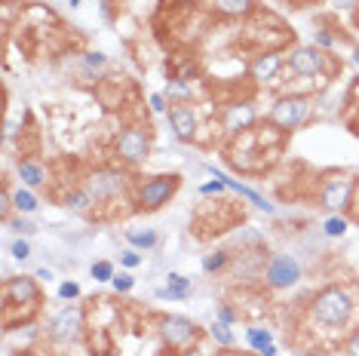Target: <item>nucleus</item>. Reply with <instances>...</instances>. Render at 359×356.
<instances>
[{
	"mask_svg": "<svg viewBox=\"0 0 359 356\" xmlns=\"http://www.w3.org/2000/svg\"><path fill=\"white\" fill-rule=\"evenodd\" d=\"M283 55H279V53H261V55H258V59H255V65H252V77H255V80L258 83H268V80H274V77H277V71L279 68H283Z\"/></svg>",
	"mask_w": 359,
	"mask_h": 356,
	"instance_id": "obj_13",
	"label": "nucleus"
},
{
	"mask_svg": "<svg viewBox=\"0 0 359 356\" xmlns=\"http://www.w3.org/2000/svg\"><path fill=\"white\" fill-rule=\"evenodd\" d=\"M218 323H227V326L234 323V310L225 308V304H218Z\"/></svg>",
	"mask_w": 359,
	"mask_h": 356,
	"instance_id": "obj_33",
	"label": "nucleus"
},
{
	"mask_svg": "<svg viewBox=\"0 0 359 356\" xmlns=\"http://www.w3.org/2000/svg\"><path fill=\"white\" fill-rule=\"evenodd\" d=\"M126 240L132 243L135 249H154L157 246V233L150 231V227H145V231H135V227H129L126 231Z\"/></svg>",
	"mask_w": 359,
	"mask_h": 356,
	"instance_id": "obj_20",
	"label": "nucleus"
},
{
	"mask_svg": "<svg viewBox=\"0 0 359 356\" xmlns=\"http://www.w3.org/2000/svg\"><path fill=\"white\" fill-rule=\"evenodd\" d=\"M212 10L225 19H243L252 10V0H212Z\"/></svg>",
	"mask_w": 359,
	"mask_h": 356,
	"instance_id": "obj_18",
	"label": "nucleus"
},
{
	"mask_svg": "<svg viewBox=\"0 0 359 356\" xmlns=\"http://www.w3.org/2000/svg\"><path fill=\"white\" fill-rule=\"evenodd\" d=\"M37 276H40V280H53V270H46V267H40V270H37Z\"/></svg>",
	"mask_w": 359,
	"mask_h": 356,
	"instance_id": "obj_38",
	"label": "nucleus"
},
{
	"mask_svg": "<svg viewBox=\"0 0 359 356\" xmlns=\"http://www.w3.org/2000/svg\"><path fill=\"white\" fill-rule=\"evenodd\" d=\"M114 151L123 163L129 166H135V163H141L150 151V139H148V130H141V126H129V130L120 132L117 145H114Z\"/></svg>",
	"mask_w": 359,
	"mask_h": 356,
	"instance_id": "obj_3",
	"label": "nucleus"
},
{
	"mask_svg": "<svg viewBox=\"0 0 359 356\" xmlns=\"http://www.w3.org/2000/svg\"><path fill=\"white\" fill-rule=\"evenodd\" d=\"M77 295H80V286H77V283H62V286H59V298H64V301H74V298Z\"/></svg>",
	"mask_w": 359,
	"mask_h": 356,
	"instance_id": "obj_27",
	"label": "nucleus"
},
{
	"mask_svg": "<svg viewBox=\"0 0 359 356\" xmlns=\"http://www.w3.org/2000/svg\"><path fill=\"white\" fill-rule=\"evenodd\" d=\"M225 261H227L225 252H212V255H206V258H203V270H206V274H215V270L225 267Z\"/></svg>",
	"mask_w": 359,
	"mask_h": 356,
	"instance_id": "obj_26",
	"label": "nucleus"
},
{
	"mask_svg": "<svg viewBox=\"0 0 359 356\" xmlns=\"http://www.w3.org/2000/svg\"><path fill=\"white\" fill-rule=\"evenodd\" d=\"M353 62H356V65H359V49H356V53H353Z\"/></svg>",
	"mask_w": 359,
	"mask_h": 356,
	"instance_id": "obj_41",
	"label": "nucleus"
},
{
	"mask_svg": "<svg viewBox=\"0 0 359 356\" xmlns=\"http://www.w3.org/2000/svg\"><path fill=\"white\" fill-rule=\"evenodd\" d=\"M86 190H89L92 200H107V197H114L117 190H123V175L107 172V169H102V172H92Z\"/></svg>",
	"mask_w": 359,
	"mask_h": 356,
	"instance_id": "obj_11",
	"label": "nucleus"
},
{
	"mask_svg": "<svg viewBox=\"0 0 359 356\" xmlns=\"http://www.w3.org/2000/svg\"><path fill=\"white\" fill-rule=\"evenodd\" d=\"M160 335L169 347H184L197 338V326H193L188 317H175V313H172V317L160 319Z\"/></svg>",
	"mask_w": 359,
	"mask_h": 356,
	"instance_id": "obj_8",
	"label": "nucleus"
},
{
	"mask_svg": "<svg viewBox=\"0 0 359 356\" xmlns=\"http://www.w3.org/2000/svg\"><path fill=\"white\" fill-rule=\"evenodd\" d=\"M114 289H117V292H129V289H132L135 286V280H132V276H126V274H120V276H114Z\"/></svg>",
	"mask_w": 359,
	"mask_h": 356,
	"instance_id": "obj_28",
	"label": "nucleus"
},
{
	"mask_svg": "<svg viewBox=\"0 0 359 356\" xmlns=\"http://www.w3.org/2000/svg\"><path fill=\"white\" fill-rule=\"evenodd\" d=\"M347 356H359V332L353 335V341L347 344Z\"/></svg>",
	"mask_w": 359,
	"mask_h": 356,
	"instance_id": "obj_37",
	"label": "nucleus"
},
{
	"mask_svg": "<svg viewBox=\"0 0 359 356\" xmlns=\"http://www.w3.org/2000/svg\"><path fill=\"white\" fill-rule=\"evenodd\" d=\"M286 65H289L292 74H298V77H317L322 65H326V55H322L317 46H295L289 53V59H286Z\"/></svg>",
	"mask_w": 359,
	"mask_h": 356,
	"instance_id": "obj_7",
	"label": "nucleus"
},
{
	"mask_svg": "<svg viewBox=\"0 0 359 356\" xmlns=\"http://www.w3.org/2000/svg\"><path fill=\"white\" fill-rule=\"evenodd\" d=\"M89 274H92V280H96V283H107V280H114V276H117V274H114L111 261H96V265L89 267Z\"/></svg>",
	"mask_w": 359,
	"mask_h": 356,
	"instance_id": "obj_23",
	"label": "nucleus"
},
{
	"mask_svg": "<svg viewBox=\"0 0 359 356\" xmlns=\"http://www.w3.org/2000/svg\"><path fill=\"white\" fill-rule=\"evenodd\" d=\"M89 203H92V197H89V190H86V188L64 197V206H68V209H74V212H86V209H89Z\"/></svg>",
	"mask_w": 359,
	"mask_h": 356,
	"instance_id": "obj_22",
	"label": "nucleus"
},
{
	"mask_svg": "<svg viewBox=\"0 0 359 356\" xmlns=\"http://www.w3.org/2000/svg\"><path fill=\"white\" fill-rule=\"evenodd\" d=\"M86 65L102 68V65H105V55H102V53H86Z\"/></svg>",
	"mask_w": 359,
	"mask_h": 356,
	"instance_id": "obj_34",
	"label": "nucleus"
},
{
	"mask_svg": "<svg viewBox=\"0 0 359 356\" xmlns=\"http://www.w3.org/2000/svg\"><path fill=\"white\" fill-rule=\"evenodd\" d=\"M307 111H310V102L301 96H289L279 98V102L270 108V123L279 126V130H295V126L304 123Z\"/></svg>",
	"mask_w": 359,
	"mask_h": 356,
	"instance_id": "obj_4",
	"label": "nucleus"
},
{
	"mask_svg": "<svg viewBox=\"0 0 359 356\" xmlns=\"http://www.w3.org/2000/svg\"><path fill=\"white\" fill-rule=\"evenodd\" d=\"M246 341H249V347H252L258 356H277L274 338H270L268 329H258V326H252V329L246 332Z\"/></svg>",
	"mask_w": 359,
	"mask_h": 356,
	"instance_id": "obj_16",
	"label": "nucleus"
},
{
	"mask_svg": "<svg viewBox=\"0 0 359 356\" xmlns=\"http://www.w3.org/2000/svg\"><path fill=\"white\" fill-rule=\"evenodd\" d=\"M221 188H227V184H225V181H221V178H218V181H209V184H203V188H200V190H203V194H215V190H221Z\"/></svg>",
	"mask_w": 359,
	"mask_h": 356,
	"instance_id": "obj_35",
	"label": "nucleus"
},
{
	"mask_svg": "<svg viewBox=\"0 0 359 356\" xmlns=\"http://www.w3.org/2000/svg\"><path fill=\"white\" fill-rule=\"evenodd\" d=\"M19 178L28 188H40V184L46 181V172H43L40 163H19Z\"/></svg>",
	"mask_w": 359,
	"mask_h": 356,
	"instance_id": "obj_19",
	"label": "nucleus"
},
{
	"mask_svg": "<svg viewBox=\"0 0 359 356\" xmlns=\"http://www.w3.org/2000/svg\"><path fill=\"white\" fill-rule=\"evenodd\" d=\"M120 265H123V267H139L141 265V255L139 252H123V255H120Z\"/></svg>",
	"mask_w": 359,
	"mask_h": 356,
	"instance_id": "obj_30",
	"label": "nucleus"
},
{
	"mask_svg": "<svg viewBox=\"0 0 359 356\" xmlns=\"http://www.w3.org/2000/svg\"><path fill=\"white\" fill-rule=\"evenodd\" d=\"M322 231H326V237H344V233H347V218H341V215L326 218Z\"/></svg>",
	"mask_w": 359,
	"mask_h": 356,
	"instance_id": "obj_24",
	"label": "nucleus"
},
{
	"mask_svg": "<svg viewBox=\"0 0 359 356\" xmlns=\"http://www.w3.org/2000/svg\"><path fill=\"white\" fill-rule=\"evenodd\" d=\"M150 111H157V114L166 111V98H163L160 92H154V96H150Z\"/></svg>",
	"mask_w": 359,
	"mask_h": 356,
	"instance_id": "obj_31",
	"label": "nucleus"
},
{
	"mask_svg": "<svg viewBox=\"0 0 359 356\" xmlns=\"http://www.w3.org/2000/svg\"><path fill=\"white\" fill-rule=\"evenodd\" d=\"M353 313V295L341 286H329L317 292V298L310 301V317L313 323L326 326V329H341Z\"/></svg>",
	"mask_w": 359,
	"mask_h": 356,
	"instance_id": "obj_1",
	"label": "nucleus"
},
{
	"mask_svg": "<svg viewBox=\"0 0 359 356\" xmlns=\"http://www.w3.org/2000/svg\"><path fill=\"white\" fill-rule=\"evenodd\" d=\"M3 298H6V308H12V304H37L40 289L31 276H10L3 283Z\"/></svg>",
	"mask_w": 359,
	"mask_h": 356,
	"instance_id": "obj_9",
	"label": "nucleus"
},
{
	"mask_svg": "<svg viewBox=\"0 0 359 356\" xmlns=\"http://www.w3.org/2000/svg\"><path fill=\"white\" fill-rule=\"evenodd\" d=\"M178 190V175H154L148 181L139 184L135 197H139V206L141 209H160L163 203H169V197Z\"/></svg>",
	"mask_w": 359,
	"mask_h": 356,
	"instance_id": "obj_2",
	"label": "nucleus"
},
{
	"mask_svg": "<svg viewBox=\"0 0 359 356\" xmlns=\"http://www.w3.org/2000/svg\"><path fill=\"white\" fill-rule=\"evenodd\" d=\"M264 276H268V286H274V289H292L301 280V265H298V258L279 252V255L270 258V265H268V270H264Z\"/></svg>",
	"mask_w": 359,
	"mask_h": 356,
	"instance_id": "obj_6",
	"label": "nucleus"
},
{
	"mask_svg": "<svg viewBox=\"0 0 359 356\" xmlns=\"http://www.w3.org/2000/svg\"><path fill=\"white\" fill-rule=\"evenodd\" d=\"M12 206L21 212V215H31L34 209H37V197L31 194V190H25V188H19L16 194H12Z\"/></svg>",
	"mask_w": 359,
	"mask_h": 356,
	"instance_id": "obj_21",
	"label": "nucleus"
},
{
	"mask_svg": "<svg viewBox=\"0 0 359 356\" xmlns=\"http://www.w3.org/2000/svg\"><path fill=\"white\" fill-rule=\"evenodd\" d=\"M80 332H83V310L77 308V304L62 308L53 317V323H49V335H53L55 341H62V344L77 341V338H80Z\"/></svg>",
	"mask_w": 359,
	"mask_h": 356,
	"instance_id": "obj_5",
	"label": "nucleus"
},
{
	"mask_svg": "<svg viewBox=\"0 0 359 356\" xmlns=\"http://www.w3.org/2000/svg\"><path fill=\"white\" fill-rule=\"evenodd\" d=\"M160 298H169V301H184V298L191 295V283L184 280L182 274H169L166 276V289L157 292Z\"/></svg>",
	"mask_w": 359,
	"mask_h": 356,
	"instance_id": "obj_17",
	"label": "nucleus"
},
{
	"mask_svg": "<svg viewBox=\"0 0 359 356\" xmlns=\"http://www.w3.org/2000/svg\"><path fill=\"white\" fill-rule=\"evenodd\" d=\"M83 3V0H71V6H80Z\"/></svg>",
	"mask_w": 359,
	"mask_h": 356,
	"instance_id": "obj_40",
	"label": "nucleus"
},
{
	"mask_svg": "<svg viewBox=\"0 0 359 356\" xmlns=\"http://www.w3.org/2000/svg\"><path fill=\"white\" fill-rule=\"evenodd\" d=\"M209 335L215 341H218L221 347H231L234 344V332L227 329V323H215V326H209Z\"/></svg>",
	"mask_w": 359,
	"mask_h": 356,
	"instance_id": "obj_25",
	"label": "nucleus"
},
{
	"mask_svg": "<svg viewBox=\"0 0 359 356\" xmlns=\"http://www.w3.org/2000/svg\"><path fill=\"white\" fill-rule=\"evenodd\" d=\"M169 123H172V132H175L178 141H191L197 135V114L188 105H175L169 111Z\"/></svg>",
	"mask_w": 359,
	"mask_h": 356,
	"instance_id": "obj_12",
	"label": "nucleus"
},
{
	"mask_svg": "<svg viewBox=\"0 0 359 356\" xmlns=\"http://www.w3.org/2000/svg\"><path fill=\"white\" fill-rule=\"evenodd\" d=\"M212 172L218 175L221 181L227 184V188H234V190H236V194H240V197H246L249 203H255V206H258V209H261V212H274V203H268V200H264L261 194H255L252 188H246V184H240V181H236V178H227L225 172H218V169H212Z\"/></svg>",
	"mask_w": 359,
	"mask_h": 356,
	"instance_id": "obj_15",
	"label": "nucleus"
},
{
	"mask_svg": "<svg viewBox=\"0 0 359 356\" xmlns=\"http://www.w3.org/2000/svg\"><path fill=\"white\" fill-rule=\"evenodd\" d=\"M184 356H203V353H200V350H188V353H184Z\"/></svg>",
	"mask_w": 359,
	"mask_h": 356,
	"instance_id": "obj_39",
	"label": "nucleus"
},
{
	"mask_svg": "<svg viewBox=\"0 0 359 356\" xmlns=\"http://www.w3.org/2000/svg\"><path fill=\"white\" fill-rule=\"evenodd\" d=\"M350 190H353V181H350V178H344V175H335V178H329L326 188H322L319 203L326 206V209L338 212V209H344V206L350 203Z\"/></svg>",
	"mask_w": 359,
	"mask_h": 356,
	"instance_id": "obj_10",
	"label": "nucleus"
},
{
	"mask_svg": "<svg viewBox=\"0 0 359 356\" xmlns=\"http://www.w3.org/2000/svg\"><path fill=\"white\" fill-rule=\"evenodd\" d=\"M12 227H16L19 233H34V231H37V227L28 222V218H16V222H12Z\"/></svg>",
	"mask_w": 359,
	"mask_h": 356,
	"instance_id": "obj_32",
	"label": "nucleus"
},
{
	"mask_svg": "<svg viewBox=\"0 0 359 356\" xmlns=\"http://www.w3.org/2000/svg\"><path fill=\"white\" fill-rule=\"evenodd\" d=\"M255 120V108L249 102H243V105H231L227 108V114H225V126L231 132H240L243 126H249Z\"/></svg>",
	"mask_w": 359,
	"mask_h": 356,
	"instance_id": "obj_14",
	"label": "nucleus"
},
{
	"mask_svg": "<svg viewBox=\"0 0 359 356\" xmlns=\"http://www.w3.org/2000/svg\"><path fill=\"white\" fill-rule=\"evenodd\" d=\"M12 255H16L19 261H25L28 255H31V246H28L25 240H16V243H12Z\"/></svg>",
	"mask_w": 359,
	"mask_h": 356,
	"instance_id": "obj_29",
	"label": "nucleus"
},
{
	"mask_svg": "<svg viewBox=\"0 0 359 356\" xmlns=\"http://www.w3.org/2000/svg\"><path fill=\"white\" fill-rule=\"evenodd\" d=\"M317 44H319V46H332V44H335V37H332L329 31H319V34H317Z\"/></svg>",
	"mask_w": 359,
	"mask_h": 356,
	"instance_id": "obj_36",
	"label": "nucleus"
}]
</instances>
